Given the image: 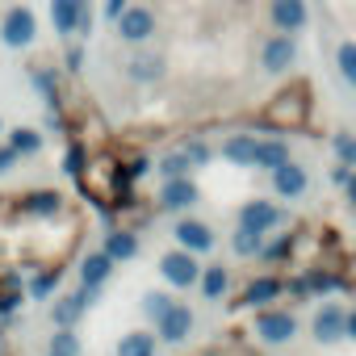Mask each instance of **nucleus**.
Masks as SVG:
<instances>
[{
    "label": "nucleus",
    "mask_w": 356,
    "mask_h": 356,
    "mask_svg": "<svg viewBox=\"0 0 356 356\" xmlns=\"http://www.w3.org/2000/svg\"><path fill=\"white\" fill-rule=\"evenodd\" d=\"M76 185L88 202H97L105 210V218L122 214L134 206V185L126 181V168H122V155L118 151H92L76 176Z\"/></svg>",
    "instance_id": "nucleus-1"
},
{
    "label": "nucleus",
    "mask_w": 356,
    "mask_h": 356,
    "mask_svg": "<svg viewBox=\"0 0 356 356\" xmlns=\"http://www.w3.org/2000/svg\"><path fill=\"white\" fill-rule=\"evenodd\" d=\"M310 109H314V88L310 80H289L273 92V101L260 113V126L277 130V134H293L310 126Z\"/></svg>",
    "instance_id": "nucleus-2"
},
{
    "label": "nucleus",
    "mask_w": 356,
    "mask_h": 356,
    "mask_svg": "<svg viewBox=\"0 0 356 356\" xmlns=\"http://www.w3.org/2000/svg\"><path fill=\"white\" fill-rule=\"evenodd\" d=\"M0 42H5L9 51H30L38 42V17H34V9H26V5L5 9V17H0Z\"/></svg>",
    "instance_id": "nucleus-3"
},
{
    "label": "nucleus",
    "mask_w": 356,
    "mask_h": 356,
    "mask_svg": "<svg viewBox=\"0 0 356 356\" xmlns=\"http://www.w3.org/2000/svg\"><path fill=\"white\" fill-rule=\"evenodd\" d=\"M13 210L26 214V218H38V222H51V218H63L67 214V197L59 189H34L26 197H13Z\"/></svg>",
    "instance_id": "nucleus-4"
},
{
    "label": "nucleus",
    "mask_w": 356,
    "mask_h": 356,
    "mask_svg": "<svg viewBox=\"0 0 356 356\" xmlns=\"http://www.w3.org/2000/svg\"><path fill=\"white\" fill-rule=\"evenodd\" d=\"M298 63V38L293 34H268L264 38V47H260V67L268 72V76H285L289 67Z\"/></svg>",
    "instance_id": "nucleus-5"
},
{
    "label": "nucleus",
    "mask_w": 356,
    "mask_h": 356,
    "mask_svg": "<svg viewBox=\"0 0 356 356\" xmlns=\"http://www.w3.org/2000/svg\"><path fill=\"white\" fill-rule=\"evenodd\" d=\"M159 277H163L168 285H176V289H193V285H197V277H202L197 256H193V252H185V248L163 252V256H159Z\"/></svg>",
    "instance_id": "nucleus-6"
},
{
    "label": "nucleus",
    "mask_w": 356,
    "mask_h": 356,
    "mask_svg": "<svg viewBox=\"0 0 356 356\" xmlns=\"http://www.w3.org/2000/svg\"><path fill=\"white\" fill-rule=\"evenodd\" d=\"M293 331H298V318L289 310H281V306H260L256 310V335L264 343H289Z\"/></svg>",
    "instance_id": "nucleus-7"
},
{
    "label": "nucleus",
    "mask_w": 356,
    "mask_h": 356,
    "mask_svg": "<svg viewBox=\"0 0 356 356\" xmlns=\"http://www.w3.org/2000/svg\"><path fill=\"white\" fill-rule=\"evenodd\" d=\"M118 26V38L122 42H130V47H143L151 34H155V9H147V5H134L130 0V9L113 22Z\"/></svg>",
    "instance_id": "nucleus-8"
},
{
    "label": "nucleus",
    "mask_w": 356,
    "mask_h": 356,
    "mask_svg": "<svg viewBox=\"0 0 356 356\" xmlns=\"http://www.w3.org/2000/svg\"><path fill=\"white\" fill-rule=\"evenodd\" d=\"M159 210H193L197 202H202V189H197V181L193 176H172V181H163V189H159Z\"/></svg>",
    "instance_id": "nucleus-9"
},
{
    "label": "nucleus",
    "mask_w": 356,
    "mask_h": 356,
    "mask_svg": "<svg viewBox=\"0 0 356 356\" xmlns=\"http://www.w3.org/2000/svg\"><path fill=\"white\" fill-rule=\"evenodd\" d=\"M268 22L281 34H298L310 26V5L306 0H268Z\"/></svg>",
    "instance_id": "nucleus-10"
},
{
    "label": "nucleus",
    "mask_w": 356,
    "mask_h": 356,
    "mask_svg": "<svg viewBox=\"0 0 356 356\" xmlns=\"http://www.w3.org/2000/svg\"><path fill=\"white\" fill-rule=\"evenodd\" d=\"M172 239H176V248H185L193 256H206L214 248V227L202 222V218H181V222L172 227Z\"/></svg>",
    "instance_id": "nucleus-11"
},
{
    "label": "nucleus",
    "mask_w": 356,
    "mask_h": 356,
    "mask_svg": "<svg viewBox=\"0 0 356 356\" xmlns=\"http://www.w3.org/2000/svg\"><path fill=\"white\" fill-rule=\"evenodd\" d=\"M193 310L185 306V302H172L159 318H155V327H159V339H168V343H185L189 335H193Z\"/></svg>",
    "instance_id": "nucleus-12"
},
{
    "label": "nucleus",
    "mask_w": 356,
    "mask_h": 356,
    "mask_svg": "<svg viewBox=\"0 0 356 356\" xmlns=\"http://www.w3.org/2000/svg\"><path fill=\"white\" fill-rule=\"evenodd\" d=\"M30 84H34V92L47 101L51 113H63L67 101H63V72H59V67H38V63H34V67H30Z\"/></svg>",
    "instance_id": "nucleus-13"
},
{
    "label": "nucleus",
    "mask_w": 356,
    "mask_h": 356,
    "mask_svg": "<svg viewBox=\"0 0 356 356\" xmlns=\"http://www.w3.org/2000/svg\"><path fill=\"white\" fill-rule=\"evenodd\" d=\"M92 5H80V0H51V26H55V34L67 42V38H76L80 34V17L88 13Z\"/></svg>",
    "instance_id": "nucleus-14"
},
{
    "label": "nucleus",
    "mask_w": 356,
    "mask_h": 356,
    "mask_svg": "<svg viewBox=\"0 0 356 356\" xmlns=\"http://www.w3.org/2000/svg\"><path fill=\"white\" fill-rule=\"evenodd\" d=\"M163 72H168V59L155 55V51H138V55L126 63V80H130V84H159Z\"/></svg>",
    "instance_id": "nucleus-15"
},
{
    "label": "nucleus",
    "mask_w": 356,
    "mask_h": 356,
    "mask_svg": "<svg viewBox=\"0 0 356 356\" xmlns=\"http://www.w3.org/2000/svg\"><path fill=\"white\" fill-rule=\"evenodd\" d=\"M343 323H348L343 306H335V302L318 306V314H314V339L318 343H339L343 339Z\"/></svg>",
    "instance_id": "nucleus-16"
},
{
    "label": "nucleus",
    "mask_w": 356,
    "mask_h": 356,
    "mask_svg": "<svg viewBox=\"0 0 356 356\" xmlns=\"http://www.w3.org/2000/svg\"><path fill=\"white\" fill-rule=\"evenodd\" d=\"M306 168L302 163H293V159H285L281 168H273V193L277 197H302L306 193Z\"/></svg>",
    "instance_id": "nucleus-17"
},
{
    "label": "nucleus",
    "mask_w": 356,
    "mask_h": 356,
    "mask_svg": "<svg viewBox=\"0 0 356 356\" xmlns=\"http://www.w3.org/2000/svg\"><path fill=\"white\" fill-rule=\"evenodd\" d=\"M281 222V210L273 206V202H243L239 206V227H252V231H260V235H268L273 227Z\"/></svg>",
    "instance_id": "nucleus-18"
},
{
    "label": "nucleus",
    "mask_w": 356,
    "mask_h": 356,
    "mask_svg": "<svg viewBox=\"0 0 356 356\" xmlns=\"http://www.w3.org/2000/svg\"><path fill=\"white\" fill-rule=\"evenodd\" d=\"M101 252L113 260V264H126V260H134L138 256V231H126V227H113L109 235H105V243H101Z\"/></svg>",
    "instance_id": "nucleus-19"
},
{
    "label": "nucleus",
    "mask_w": 356,
    "mask_h": 356,
    "mask_svg": "<svg viewBox=\"0 0 356 356\" xmlns=\"http://www.w3.org/2000/svg\"><path fill=\"white\" fill-rule=\"evenodd\" d=\"M109 273H113V260H109L105 252H92V256H84V260H80V289H88V293H101V285L109 281Z\"/></svg>",
    "instance_id": "nucleus-20"
},
{
    "label": "nucleus",
    "mask_w": 356,
    "mask_h": 356,
    "mask_svg": "<svg viewBox=\"0 0 356 356\" xmlns=\"http://www.w3.org/2000/svg\"><path fill=\"white\" fill-rule=\"evenodd\" d=\"M281 293H285V281H281V277H256V281L243 289L239 306H252V310H260V306H273Z\"/></svg>",
    "instance_id": "nucleus-21"
},
{
    "label": "nucleus",
    "mask_w": 356,
    "mask_h": 356,
    "mask_svg": "<svg viewBox=\"0 0 356 356\" xmlns=\"http://www.w3.org/2000/svg\"><path fill=\"white\" fill-rule=\"evenodd\" d=\"M256 147H260L256 134H231L222 143V159L235 163V168H256Z\"/></svg>",
    "instance_id": "nucleus-22"
},
{
    "label": "nucleus",
    "mask_w": 356,
    "mask_h": 356,
    "mask_svg": "<svg viewBox=\"0 0 356 356\" xmlns=\"http://www.w3.org/2000/svg\"><path fill=\"white\" fill-rule=\"evenodd\" d=\"M92 298H97V293H88V289H76V293L59 298V302H55V327H76L80 314L92 306Z\"/></svg>",
    "instance_id": "nucleus-23"
},
{
    "label": "nucleus",
    "mask_w": 356,
    "mask_h": 356,
    "mask_svg": "<svg viewBox=\"0 0 356 356\" xmlns=\"http://www.w3.org/2000/svg\"><path fill=\"white\" fill-rule=\"evenodd\" d=\"M285 159H289V143H285L281 134H268V138H260V147H256V168L273 172V168H281Z\"/></svg>",
    "instance_id": "nucleus-24"
},
{
    "label": "nucleus",
    "mask_w": 356,
    "mask_h": 356,
    "mask_svg": "<svg viewBox=\"0 0 356 356\" xmlns=\"http://www.w3.org/2000/svg\"><path fill=\"white\" fill-rule=\"evenodd\" d=\"M302 285H306V293H331V289H343L348 281L335 268H306L302 273Z\"/></svg>",
    "instance_id": "nucleus-25"
},
{
    "label": "nucleus",
    "mask_w": 356,
    "mask_h": 356,
    "mask_svg": "<svg viewBox=\"0 0 356 356\" xmlns=\"http://www.w3.org/2000/svg\"><path fill=\"white\" fill-rule=\"evenodd\" d=\"M197 285H202L206 298H222V293L231 289V273H227V264H210V268H202Z\"/></svg>",
    "instance_id": "nucleus-26"
},
{
    "label": "nucleus",
    "mask_w": 356,
    "mask_h": 356,
    "mask_svg": "<svg viewBox=\"0 0 356 356\" xmlns=\"http://www.w3.org/2000/svg\"><path fill=\"white\" fill-rule=\"evenodd\" d=\"M118 356H155V335H147V331H130V335H122Z\"/></svg>",
    "instance_id": "nucleus-27"
},
{
    "label": "nucleus",
    "mask_w": 356,
    "mask_h": 356,
    "mask_svg": "<svg viewBox=\"0 0 356 356\" xmlns=\"http://www.w3.org/2000/svg\"><path fill=\"white\" fill-rule=\"evenodd\" d=\"M9 147H13L17 155H38V151H42V134H38L34 126H17V130L9 134Z\"/></svg>",
    "instance_id": "nucleus-28"
},
{
    "label": "nucleus",
    "mask_w": 356,
    "mask_h": 356,
    "mask_svg": "<svg viewBox=\"0 0 356 356\" xmlns=\"http://www.w3.org/2000/svg\"><path fill=\"white\" fill-rule=\"evenodd\" d=\"M231 248H235V256H260V248H264V235H260V231H252V227H235V235H231Z\"/></svg>",
    "instance_id": "nucleus-29"
},
{
    "label": "nucleus",
    "mask_w": 356,
    "mask_h": 356,
    "mask_svg": "<svg viewBox=\"0 0 356 356\" xmlns=\"http://www.w3.org/2000/svg\"><path fill=\"white\" fill-rule=\"evenodd\" d=\"M59 277H63V268H59V264H47L42 273H34V277H30L26 293H30V298H47V293L59 285Z\"/></svg>",
    "instance_id": "nucleus-30"
},
{
    "label": "nucleus",
    "mask_w": 356,
    "mask_h": 356,
    "mask_svg": "<svg viewBox=\"0 0 356 356\" xmlns=\"http://www.w3.org/2000/svg\"><path fill=\"white\" fill-rule=\"evenodd\" d=\"M335 67H339V76L352 84V92H356V42H352V38H343V42L335 47Z\"/></svg>",
    "instance_id": "nucleus-31"
},
{
    "label": "nucleus",
    "mask_w": 356,
    "mask_h": 356,
    "mask_svg": "<svg viewBox=\"0 0 356 356\" xmlns=\"http://www.w3.org/2000/svg\"><path fill=\"white\" fill-rule=\"evenodd\" d=\"M155 168H159L163 181H172V176H189V172H193V163H189V155H185V151H168Z\"/></svg>",
    "instance_id": "nucleus-32"
},
{
    "label": "nucleus",
    "mask_w": 356,
    "mask_h": 356,
    "mask_svg": "<svg viewBox=\"0 0 356 356\" xmlns=\"http://www.w3.org/2000/svg\"><path fill=\"white\" fill-rule=\"evenodd\" d=\"M51 356H80V335L76 327H59L51 335Z\"/></svg>",
    "instance_id": "nucleus-33"
},
{
    "label": "nucleus",
    "mask_w": 356,
    "mask_h": 356,
    "mask_svg": "<svg viewBox=\"0 0 356 356\" xmlns=\"http://www.w3.org/2000/svg\"><path fill=\"white\" fill-rule=\"evenodd\" d=\"M298 235H302V231H293V235H281L277 243H264V248H260V260H268V264H281V260H285V256L293 252Z\"/></svg>",
    "instance_id": "nucleus-34"
},
{
    "label": "nucleus",
    "mask_w": 356,
    "mask_h": 356,
    "mask_svg": "<svg viewBox=\"0 0 356 356\" xmlns=\"http://www.w3.org/2000/svg\"><path fill=\"white\" fill-rule=\"evenodd\" d=\"M181 151L189 155V163H193V168H206V163L214 159V147H210L206 138H185V147H181Z\"/></svg>",
    "instance_id": "nucleus-35"
},
{
    "label": "nucleus",
    "mask_w": 356,
    "mask_h": 356,
    "mask_svg": "<svg viewBox=\"0 0 356 356\" xmlns=\"http://www.w3.org/2000/svg\"><path fill=\"white\" fill-rule=\"evenodd\" d=\"M331 147H335V159H339V163H348V168H356V134H348V130H339V134L331 138Z\"/></svg>",
    "instance_id": "nucleus-36"
},
{
    "label": "nucleus",
    "mask_w": 356,
    "mask_h": 356,
    "mask_svg": "<svg viewBox=\"0 0 356 356\" xmlns=\"http://www.w3.org/2000/svg\"><path fill=\"white\" fill-rule=\"evenodd\" d=\"M63 72H72V76H80V72H84V47H80V38H76V42L67 38V51H63Z\"/></svg>",
    "instance_id": "nucleus-37"
},
{
    "label": "nucleus",
    "mask_w": 356,
    "mask_h": 356,
    "mask_svg": "<svg viewBox=\"0 0 356 356\" xmlns=\"http://www.w3.org/2000/svg\"><path fill=\"white\" fill-rule=\"evenodd\" d=\"M168 306H172V298H168V293H159V289L143 293V314H147V318H159Z\"/></svg>",
    "instance_id": "nucleus-38"
},
{
    "label": "nucleus",
    "mask_w": 356,
    "mask_h": 356,
    "mask_svg": "<svg viewBox=\"0 0 356 356\" xmlns=\"http://www.w3.org/2000/svg\"><path fill=\"white\" fill-rule=\"evenodd\" d=\"M126 9H130V0H101V17H105L109 26H113V22L126 13Z\"/></svg>",
    "instance_id": "nucleus-39"
},
{
    "label": "nucleus",
    "mask_w": 356,
    "mask_h": 356,
    "mask_svg": "<svg viewBox=\"0 0 356 356\" xmlns=\"http://www.w3.org/2000/svg\"><path fill=\"white\" fill-rule=\"evenodd\" d=\"M352 176H356V172H352L348 163H335V168H331V185H339V189H348V185H352Z\"/></svg>",
    "instance_id": "nucleus-40"
},
{
    "label": "nucleus",
    "mask_w": 356,
    "mask_h": 356,
    "mask_svg": "<svg viewBox=\"0 0 356 356\" xmlns=\"http://www.w3.org/2000/svg\"><path fill=\"white\" fill-rule=\"evenodd\" d=\"M17 159H22V155H17V151H13L9 143L0 147V172H13V168H17Z\"/></svg>",
    "instance_id": "nucleus-41"
},
{
    "label": "nucleus",
    "mask_w": 356,
    "mask_h": 356,
    "mask_svg": "<svg viewBox=\"0 0 356 356\" xmlns=\"http://www.w3.org/2000/svg\"><path fill=\"white\" fill-rule=\"evenodd\" d=\"M343 335L356 339V310H348V323H343Z\"/></svg>",
    "instance_id": "nucleus-42"
},
{
    "label": "nucleus",
    "mask_w": 356,
    "mask_h": 356,
    "mask_svg": "<svg viewBox=\"0 0 356 356\" xmlns=\"http://www.w3.org/2000/svg\"><path fill=\"white\" fill-rule=\"evenodd\" d=\"M348 202H352V210H356V176H352V185H348Z\"/></svg>",
    "instance_id": "nucleus-43"
}]
</instances>
